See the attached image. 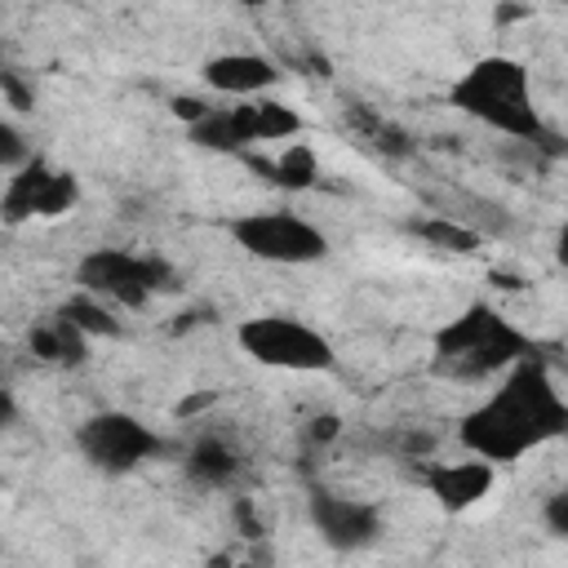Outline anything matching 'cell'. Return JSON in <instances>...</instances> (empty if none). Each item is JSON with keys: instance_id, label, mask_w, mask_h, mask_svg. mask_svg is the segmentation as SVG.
<instances>
[{"instance_id": "6da1fadb", "label": "cell", "mask_w": 568, "mask_h": 568, "mask_svg": "<svg viewBox=\"0 0 568 568\" xmlns=\"http://www.w3.org/2000/svg\"><path fill=\"white\" fill-rule=\"evenodd\" d=\"M568 435V399L559 395L541 355L519 359L501 382L457 417V439L488 466H515L519 457Z\"/></svg>"}, {"instance_id": "7a4b0ae2", "label": "cell", "mask_w": 568, "mask_h": 568, "mask_svg": "<svg viewBox=\"0 0 568 568\" xmlns=\"http://www.w3.org/2000/svg\"><path fill=\"white\" fill-rule=\"evenodd\" d=\"M448 102L470 115L475 124L493 129V133H506L515 142H528L532 151H564V142L555 138V129L546 124V115L537 111V98H532V75L519 58H506V53H488L479 62H470L453 89H448Z\"/></svg>"}, {"instance_id": "3957f363", "label": "cell", "mask_w": 568, "mask_h": 568, "mask_svg": "<svg viewBox=\"0 0 568 568\" xmlns=\"http://www.w3.org/2000/svg\"><path fill=\"white\" fill-rule=\"evenodd\" d=\"M528 355H537L532 337L488 302L462 306L430 333V364L453 382H484L510 373Z\"/></svg>"}, {"instance_id": "277c9868", "label": "cell", "mask_w": 568, "mask_h": 568, "mask_svg": "<svg viewBox=\"0 0 568 568\" xmlns=\"http://www.w3.org/2000/svg\"><path fill=\"white\" fill-rule=\"evenodd\" d=\"M75 284L80 293H93L111 306L138 311L146 306L155 293H173L178 288V271L173 262H164L160 253H129V248H89L75 262Z\"/></svg>"}, {"instance_id": "5b68a950", "label": "cell", "mask_w": 568, "mask_h": 568, "mask_svg": "<svg viewBox=\"0 0 568 568\" xmlns=\"http://www.w3.org/2000/svg\"><path fill=\"white\" fill-rule=\"evenodd\" d=\"M235 342L253 364L280 373H328L337 364L333 342L297 315H253L235 328Z\"/></svg>"}, {"instance_id": "8992f818", "label": "cell", "mask_w": 568, "mask_h": 568, "mask_svg": "<svg viewBox=\"0 0 568 568\" xmlns=\"http://www.w3.org/2000/svg\"><path fill=\"white\" fill-rule=\"evenodd\" d=\"M226 235L248 257L275 262V266H306V262H320L328 253V235L288 209L235 213V217H226Z\"/></svg>"}, {"instance_id": "52a82bcc", "label": "cell", "mask_w": 568, "mask_h": 568, "mask_svg": "<svg viewBox=\"0 0 568 568\" xmlns=\"http://www.w3.org/2000/svg\"><path fill=\"white\" fill-rule=\"evenodd\" d=\"M75 448L102 475H129V470L155 462L160 453H169L164 435L124 408H102V413L84 417L75 426Z\"/></svg>"}, {"instance_id": "ba28073f", "label": "cell", "mask_w": 568, "mask_h": 568, "mask_svg": "<svg viewBox=\"0 0 568 568\" xmlns=\"http://www.w3.org/2000/svg\"><path fill=\"white\" fill-rule=\"evenodd\" d=\"M80 200V178L67 169H53L49 160H31L27 169L9 173L4 195H0V213L9 226L31 222V217H62L71 213Z\"/></svg>"}, {"instance_id": "9c48e42d", "label": "cell", "mask_w": 568, "mask_h": 568, "mask_svg": "<svg viewBox=\"0 0 568 568\" xmlns=\"http://www.w3.org/2000/svg\"><path fill=\"white\" fill-rule=\"evenodd\" d=\"M306 519L320 532V541L333 550H364L382 537V506L377 501L346 497V493H333L320 484L306 497Z\"/></svg>"}, {"instance_id": "30bf717a", "label": "cell", "mask_w": 568, "mask_h": 568, "mask_svg": "<svg viewBox=\"0 0 568 568\" xmlns=\"http://www.w3.org/2000/svg\"><path fill=\"white\" fill-rule=\"evenodd\" d=\"M422 488L435 497V506L444 515H462V510H475L493 484H497V466L479 462V457H457V462H422L417 470Z\"/></svg>"}, {"instance_id": "8fae6325", "label": "cell", "mask_w": 568, "mask_h": 568, "mask_svg": "<svg viewBox=\"0 0 568 568\" xmlns=\"http://www.w3.org/2000/svg\"><path fill=\"white\" fill-rule=\"evenodd\" d=\"M200 75H204V84L213 89V93H222V98H235V102H244V98H266L275 84H280V67L266 58V53H213L204 67H200Z\"/></svg>"}, {"instance_id": "7c38bea8", "label": "cell", "mask_w": 568, "mask_h": 568, "mask_svg": "<svg viewBox=\"0 0 568 568\" xmlns=\"http://www.w3.org/2000/svg\"><path fill=\"white\" fill-rule=\"evenodd\" d=\"M89 337L67 320V315H44L27 328V351L40 359V364H53V368H80L89 359Z\"/></svg>"}, {"instance_id": "4fadbf2b", "label": "cell", "mask_w": 568, "mask_h": 568, "mask_svg": "<svg viewBox=\"0 0 568 568\" xmlns=\"http://www.w3.org/2000/svg\"><path fill=\"white\" fill-rule=\"evenodd\" d=\"M182 475L195 484V488H231L240 475H244V457L231 448V439L222 435H200L186 453H182Z\"/></svg>"}, {"instance_id": "5bb4252c", "label": "cell", "mask_w": 568, "mask_h": 568, "mask_svg": "<svg viewBox=\"0 0 568 568\" xmlns=\"http://www.w3.org/2000/svg\"><path fill=\"white\" fill-rule=\"evenodd\" d=\"M235 106V120H240V133L244 142H293L302 133V115L288 106V102H275V98H244V102H231Z\"/></svg>"}, {"instance_id": "9a60e30c", "label": "cell", "mask_w": 568, "mask_h": 568, "mask_svg": "<svg viewBox=\"0 0 568 568\" xmlns=\"http://www.w3.org/2000/svg\"><path fill=\"white\" fill-rule=\"evenodd\" d=\"M244 164L257 169L266 182H275V186H284V191H306V186H315V178H320V160H315V151H311L306 142H288L275 160L244 155Z\"/></svg>"}, {"instance_id": "2e32d148", "label": "cell", "mask_w": 568, "mask_h": 568, "mask_svg": "<svg viewBox=\"0 0 568 568\" xmlns=\"http://www.w3.org/2000/svg\"><path fill=\"white\" fill-rule=\"evenodd\" d=\"M346 124L359 133V142H368L377 155H390V160H399V155H413V138L395 124V120H386V115H377L373 106H364V102H355V106H346Z\"/></svg>"}, {"instance_id": "e0dca14e", "label": "cell", "mask_w": 568, "mask_h": 568, "mask_svg": "<svg viewBox=\"0 0 568 568\" xmlns=\"http://www.w3.org/2000/svg\"><path fill=\"white\" fill-rule=\"evenodd\" d=\"M186 138L195 142V146H204V151H217V155H248V146H244V133H240V120H235V106H209L191 129H186Z\"/></svg>"}, {"instance_id": "ac0fdd59", "label": "cell", "mask_w": 568, "mask_h": 568, "mask_svg": "<svg viewBox=\"0 0 568 568\" xmlns=\"http://www.w3.org/2000/svg\"><path fill=\"white\" fill-rule=\"evenodd\" d=\"M408 231H413L417 240H426L430 248H439V253H479V244H484V235H479L475 226H466V222H457V217H448V213L413 217Z\"/></svg>"}, {"instance_id": "d6986e66", "label": "cell", "mask_w": 568, "mask_h": 568, "mask_svg": "<svg viewBox=\"0 0 568 568\" xmlns=\"http://www.w3.org/2000/svg\"><path fill=\"white\" fill-rule=\"evenodd\" d=\"M58 315H67L89 342H98V337H120V333H124V324L115 320V306L102 302V297H93V293H80V288L58 306Z\"/></svg>"}, {"instance_id": "ffe728a7", "label": "cell", "mask_w": 568, "mask_h": 568, "mask_svg": "<svg viewBox=\"0 0 568 568\" xmlns=\"http://www.w3.org/2000/svg\"><path fill=\"white\" fill-rule=\"evenodd\" d=\"M31 160H36V151L27 146L22 129H18L13 120H0V164H4V173H18V169H27Z\"/></svg>"}, {"instance_id": "44dd1931", "label": "cell", "mask_w": 568, "mask_h": 568, "mask_svg": "<svg viewBox=\"0 0 568 568\" xmlns=\"http://www.w3.org/2000/svg\"><path fill=\"white\" fill-rule=\"evenodd\" d=\"M541 524H546L559 541H568V488H559V493L546 497V506H541Z\"/></svg>"}, {"instance_id": "7402d4cb", "label": "cell", "mask_w": 568, "mask_h": 568, "mask_svg": "<svg viewBox=\"0 0 568 568\" xmlns=\"http://www.w3.org/2000/svg\"><path fill=\"white\" fill-rule=\"evenodd\" d=\"M0 93H4L9 111H31L36 106V93L18 80V71H0Z\"/></svg>"}, {"instance_id": "603a6c76", "label": "cell", "mask_w": 568, "mask_h": 568, "mask_svg": "<svg viewBox=\"0 0 568 568\" xmlns=\"http://www.w3.org/2000/svg\"><path fill=\"white\" fill-rule=\"evenodd\" d=\"M235 524H240V532H244L248 541H262V537H266V528H262V519H257V510H253L248 497H235Z\"/></svg>"}, {"instance_id": "cb8c5ba5", "label": "cell", "mask_w": 568, "mask_h": 568, "mask_svg": "<svg viewBox=\"0 0 568 568\" xmlns=\"http://www.w3.org/2000/svg\"><path fill=\"white\" fill-rule=\"evenodd\" d=\"M342 435V422L333 417V413H324V417H311L306 422V444H333Z\"/></svg>"}, {"instance_id": "d4e9b609", "label": "cell", "mask_w": 568, "mask_h": 568, "mask_svg": "<svg viewBox=\"0 0 568 568\" xmlns=\"http://www.w3.org/2000/svg\"><path fill=\"white\" fill-rule=\"evenodd\" d=\"M555 257H559V266H568V222L559 226V240H555Z\"/></svg>"}]
</instances>
